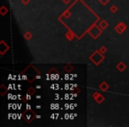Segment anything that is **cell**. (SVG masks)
Listing matches in <instances>:
<instances>
[]
</instances>
